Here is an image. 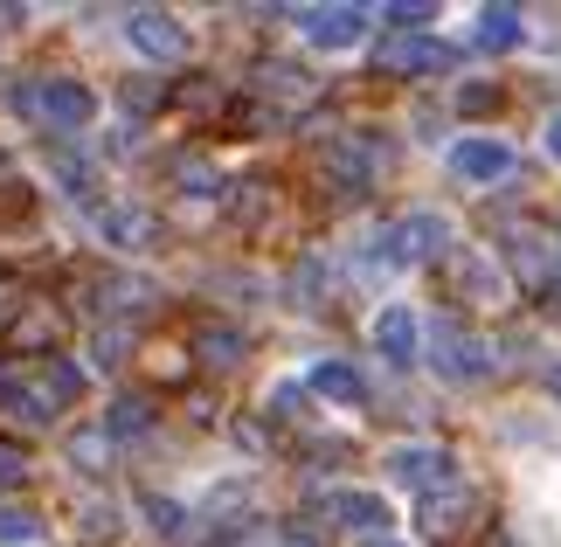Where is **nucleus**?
I'll list each match as a JSON object with an SVG mask.
<instances>
[{
  "label": "nucleus",
  "instance_id": "25",
  "mask_svg": "<svg viewBox=\"0 0 561 547\" xmlns=\"http://www.w3.org/2000/svg\"><path fill=\"white\" fill-rule=\"evenodd\" d=\"M264 83H271V91H306V83H312V70H291V62H271V70H264Z\"/></svg>",
  "mask_w": 561,
  "mask_h": 547
},
{
  "label": "nucleus",
  "instance_id": "11",
  "mask_svg": "<svg viewBox=\"0 0 561 547\" xmlns=\"http://www.w3.org/2000/svg\"><path fill=\"white\" fill-rule=\"evenodd\" d=\"M306 388H312V396H327V402H340V409L368 402V381H360V367H354V361H340V354L312 361V367H306Z\"/></svg>",
  "mask_w": 561,
  "mask_h": 547
},
{
  "label": "nucleus",
  "instance_id": "21",
  "mask_svg": "<svg viewBox=\"0 0 561 547\" xmlns=\"http://www.w3.org/2000/svg\"><path fill=\"white\" fill-rule=\"evenodd\" d=\"M70 465H77V471H104V465H112V436H104V430L70 436Z\"/></svg>",
  "mask_w": 561,
  "mask_h": 547
},
{
  "label": "nucleus",
  "instance_id": "24",
  "mask_svg": "<svg viewBox=\"0 0 561 547\" xmlns=\"http://www.w3.org/2000/svg\"><path fill=\"white\" fill-rule=\"evenodd\" d=\"M146 423H153V409H146L139 396H118V402H112V423H104V436H125V430H146Z\"/></svg>",
  "mask_w": 561,
  "mask_h": 547
},
{
  "label": "nucleus",
  "instance_id": "30",
  "mask_svg": "<svg viewBox=\"0 0 561 547\" xmlns=\"http://www.w3.org/2000/svg\"><path fill=\"white\" fill-rule=\"evenodd\" d=\"M548 388H554V402H561V361H554V367H548Z\"/></svg>",
  "mask_w": 561,
  "mask_h": 547
},
{
  "label": "nucleus",
  "instance_id": "5",
  "mask_svg": "<svg viewBox=\"0 0 561 547\" xmlns=\"http://www.w3.org/2000/svg\"><path fill=\"white\" fill-rule=\"evenodd\" d=\"M368 346H375L388 367H416L423 361V312L409 298H388L381 312L368 319Z\"/></svg>",
  "mask_w": 561,
  "mask_h": 547
},
{
  "label": "nucleus",
  "instance_id": "28",
  "mask_svg": "<svg viewBox=\"0 0 561 547\" xmlns=\"http://www.w3.org/2000/svg\"><path fill=\"white\" fill-rule=\"evenodd\" d=\"M541 152H548V160H554V167H561V112H554V118H548V125H541Z\"/></svg>",
  "mask_w": 561,
  "mask_h": 547
},
{
  "label": "nucleus",
  "instance_id": "23",
  "mask_svg": "<svg viewBox=\"0 0 561 547\" xmlns=\"http://www.w3.org/2000/svg\"><path fill=\"white\" fill-rule=\"evenodd\" d=\"M35 534H42V520H35V513L0 506V547H35Z\"/></svg>",
  "mask_w": 561,
  "mask_h": 547
},
{
  "label": "nucleus",
  "instance_id": "27",
  "mask_svg": "<svg viewBox=\"0 0 561 547\" xmlns=\"http://www.w3.org/2000/svg\"><path fill=\"white\" fill-rule=\"evenodd\" d=\"M492 104H500L492 83H465V91H458V112H492Z\"/></svg>",
  "mask_w": 561,
  "mask_h": 547
},
{
  "label": "nucleus",
  "instance_id": "9",
  "mask_svg": "<svg viewBox=\"0 0 561 547\" xmlns=\"http://www.w3.org/2000/svg\"><path fill=\"white\" fill-rule=\"evenodd\" d=\"M513 167H520V152L506 139H492V133H471V139L450 146V173H458L465 187H500Z\"/></svg>",
  "mask_w": 561,
  "mask_h": 547
},
{
  "label": "nucleus",
  "instance_id": "12",
  "mask_svg": "<svg viewBox=\"0 0 561 547\" xmlns=\"http://www.w3.org/2000/svg\"><path fill=\"white\" fill-rule=\"evenodd\" d=\"M327 173L340 187H375V173H381V152H375V139H340V146H327Z\"/></svg>",
  "mask_w": 561,
  "mask_h": 547
},
{
  "label": "nucleus",
  "instance_id": "2",
  "mask_svg": "<svg viewBox=\"0 0 561 547\" xmlns=\"http://www.w3.org/2000/svg\"><path fill=\"white\" fill-rule=\"evenodd\" d=\"M298 35L312 42L319 56H354L375 29V8H347V0H327V8H298Z\"/></svg>",
  "mask_w": 561,
  "mask_h": 547
},
{
  "label": "nucleus",
  "instance_id": "4",
  "mask_svg": "<svg viewBox=\"0 0 561 547\" xmlns=\"http://www.w3.org/2000/svg\"><path fill=\"white\" fill-rule=\"evenodd\" d=\"M91 236L104 250H118V257H146L160 243V215L139 208V202H98L91 208Z\"/></svg>",
  "mask_w": 561,
  "mask_h": 547
},
{
  "label": "nucleus",
  "instance_id": "8",
  "mask_svg": "<svg viewBox=\"0 0 561 547\" xmlns=\"http://www.w3.org/2000/svg\"><path fill=\"white\" fill-rule=\"evenodd\" d=\"M319 513H327L340 534H360V540H388V534H396V499H381V492L340 486V492L319 499Z\"/></svg>",
  "mask_w": 561,
  "mask_h": 547
},
{
  "label": "nucleus",
  "instance_id": "20",
  "mask_svg": "<svg viewBox=\"0 0 561 547\" xmlns=\"http://www.w3.org/2000/svg\"><path fill=\"white\" fill-rule=\"evenodd\" d=\"M153 298H160V292H153L146 277H112V284H104V305H112V312H146Z\"/></svg>",
  "mask_w": 561,
  "mask_h": 547
},
{
  "label": "nucleus",
  "instance_id": "10",
  "mask_svg": "<svg viewBox=\"0 0 561 547\" xmlns=\"http://www.w3.org/2000/svg\"><path fill=\"white\" fill-rule=\"evenodd\" d=\"M450 62H458V49L450 42H437V35H396L381 49V70L388 77H444Z\"/></svg>",
  "mask_w": 561,
  "mask_h": 547
},
{
  "label": "nucleus",
  "instance_id": "22",
  "mask_svg": "<svg viewBox=\"0 0 561 547\" xmlns=\"http://www.w3.org/2000/svg\"><path fill=\"white\" fill-rule=\"evenodd\" d=\"M112 527H118V506H112V499H83L77 534H83V540H112Z\"/></svg>",
  "mask_w": 561,
  "mask_h": 547
},
{
  "label": "nucleus",
  "instance_id": "26",
  "mask_svg": "<svg viewBox=\"0 0 561 547\" xmlns=\"http://www.w3.org/2000/svg\"><path fill=\"white\" fill-rule=\"evenodd\" d=\"M21 478H28V451L0 444V486H21Z\"/></svg>",
  "mask_w": 561,
  "mask_h": 547
},
{
  "label": "nucleus",
  "instance_id": "6",
  "mask_svg": "<svg viewBox=\"0 0 561 547\" xmlns=\"http://www.w3.org/2000/svg\"><path fill=\"white\" fill-rule=\"evenodd\" d=\"M437 381H450V388H471V381H485L492 375V340L485 333H465L458 319H444L437 326Z\"/></svg>",
  "mask_w": 561,
  "mask_h": 547
},
{
  "label": "nucleus",
  "instance_id": "7",
  "mask_svg": "<svg viewBox=\"0 0 561 547\" xmlns=\"http://www.w3.org/2000/svg\"><path fill=\"white\" fill-rule=\"evenodd\" d=\"M125 42H133V56H146V62H181L194 49V29L167 8H133L125 14Z\"/></svg>",
  "mask_w": 561,
  "mask_h": 547
},
{
  "label": "nucleus",
  "instance_id": "16",
  "mask_svg": "<svg viewBox=\"0 0 561 547\" xmlns=\"http://www.w3.org/2000/svg\"><path fill=\"white\" fill-rule=\"evenodd\" d=\"M471 506H479V492H471V486H444V492L423 499V527H430V534H458Z\"/></svg>",
  "mask_w": 561,
  "mask_h": 547
},
{
  "label": "nucleus",
  "instance_id": "15",
  "mask_svg": "<svg viewBox=\"0 0 561 547\" xmlns=\"http://www.w3.org/2000/svg\"><path fill=\"white\" fill-rule=\"evenodd\" d=\"M250 346H243V326H229V319H202L194 326V361L202 367H236Z\"/></svg>",
  "mask_w": 561,
  "mask_h": 547
},
{
  "label": "nucleus",
  "instance_id": "13",
  "mask_svg": "<svg viewBox=\"0 0 561 547\" xmlns=\"http://www.w3.org/2000/svg\"><path fill=\"white\" fill-rule=\"evenodd\" d=\"M0 409H8L14 423H28V430H42V423H56V415H62V402L42 388V375L35 381H0Z\"/></svg>",
  "mask_w": 561,
  "mask_h": 547
},
{
  "label": "nucleus",
  "instance_id": "19",
  "mask_svg": "<svg viewBox=\"0 0 561 547\" xmlns=\"http://www.w3.org/2000/svg\"><path fill=\"white\" fill-rule=\"evenodd\" d=\"M139 513H146V527H153V534H167V540H181L187 534V506H181V499H139Z\"/></svg>",
  "mask_w": 561,
  "mask_h": 547
},
{
  "label": "nucleus",
  "instance_id": "17",
  "mask_svg": "<svg viewBox=\"0 0 561 547\" xmlns=\"http://www.w3.org/2000/svg\"><path fill=\"white\" fill-rule=\"evenodd\" d=\"M42 388H49V396H56L62 409H77L83 396H91V367H83V361H70V354H56L49 367H42Z\"/></svg>",
  "mask_w": 561,
  "mask_h": 547
},
{
  "label": "nucleus",
  "instance_id": "29",
  "mask_svg": "<svg viewBox=\"0 0 561 547\" xmlns=\"http://www.w3.org/2000/svg\"><path fill=\"white\" fill-rule=\"evenodd\" d=\"M202 547H250L243 534H222V540H202Z\"/></svg>",
  "mask_w": 561,
  "mask_h": 547
},
{
  "label": "nucleus",
  "instance_id": "14",
  "mask_svg": "<svg viewBox=\"0 0 561 547\" xmlns=\"http://www.w3.org/2000/svg\"><path fill=\"white\" fill-rule=\"evenodd\" d=\"M520 42H527V14L520 8H479L471 14V49L500 56V49H520Z\"/></svg>",
  "mask_w": 561,
  "mask_h": 547
},
{
  "label": "nucleus",
  "instance_id": "18",
  "mask_svg": "<svg viewBox=\"0 0 561 547\" xmlns=\"http://www.w3.org/2000/svg\"><path fill=\"white\" fill-rule=\"evenodd\" d=\"M458 277H465V284H471V292H479L485 305H500V298H506V277L492 271L479 250H465V257H458Z\"/></svg>",
  "mask_w": 561,
  "mask_h": 547
},
{
  "label": "nucleus",
  "instance_id": "1",
  "mask_svg": "<svg viewBox=\"0 0 561 547\" xmlns=\"http://www.w3.org/2000/svg\"><path fill=\"white\" fill-rule=\"evenodd\" d=\"M8 104H14V118L42 125V133H91L98 112H104L83 77H28L8 91Z\"/></svg>",
  "mask_w": 561,
  "mask_h": 547
},
{
  "label": "nucleus",
  "instance_id": "3",
  "mask_svg": "<svg viewBox=\"0 0 561 547\" xmlns=\"http://www.w3.org/2000/svg\"><path fill=\"white\" fill-rule=\"evenodd\" d=\"M381 465H388V486H396V492H416V499L458 486V457H450L444 444H396Z\"/></svg>",
  "mask_w": 561,
  "mask_h": 547
}]
</instances>
